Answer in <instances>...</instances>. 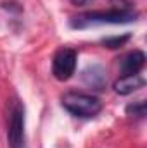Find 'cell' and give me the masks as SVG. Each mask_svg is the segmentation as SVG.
<instances>
[{
    "label": "cell",
    "mask_w": 147,
    "mask_h": 148,
    "mask_svg": "<svg viewBox=\"0 0 147 148\" xmlns=\"http://www.w3.org/2000/svg\"><path fill=\"white\" fill-rule=\"evenodd\" d=\"M137 19H139V12L133 7L130 9L111 7L107 10H88V12L78 14L69 21V26L74 29H85V28L101 26V24H126Z\"/></svg>",
    "instance_id": "cell-1"
},
{
    "label": "cell",
    "mask_w": 147,
    "mask_h": 148,
    "mask_svg": "<svg viewBox=\"0 0 147 148\" xmlns=\"http://www.w3.org/2000/svg\"><path fill=\"white\" fill-rule=\"evenodd\" d=\"M61 105L64 107V110L80 119H92L102 110L101 98L83 91H66L61 97Z\"/></svg>",
    "instance_id": "cell-2"
},
{
    "label": "cell",
    "mask_w": 147,
    "mask_h": 148,
    "mask_svg": "<svg viewBox=\"0 0 147 148\" xmlns=\"http://www.w3.org/2000/svg\"><path fill=\"white\" fill-rule=\"evenodd\" d=\"M24 105L21 100L14 98L7 109V145L9 148H26L24 133Z\"/></svg>",
    "instance_id": "cell-3"
},
{
    "label": "cell",
    "mask_w": 147,
    "mask_h": 148,
    "mask_svg": "<svg viewBox=\"0 0 147 148\" xmlns=\"http://www.w3.org/2000/svg\"><path fill=\"white\" fill-rule=\"evenodd\" d=\"M78 52L69 47L59 48L52 57V76L59 81H68L76 71Z\"/></svg>",
    "instance_id": "cell-4"
},
{
    "label": "cell",
    "mask_w": 147,
    "mask_h": 148,
    "mask_svg": "<svg viewBox=\"0 0 147 148\" xmlns=\"http://www.w3.org/2000/svg\"><path fill=\"white\" fill-rule=\"evenodd\" d=\"M81 81L85 86L92 88V90H104L106 84H107V74H106V69L99 64H92L88 66L83 73H81Z\"/></svg>",
    "instance_id": "cell-5"
},
{
    "label": "cell",
    "mask_w": 147,
    "mask_h": 148,
    "mask_svg": "<svg viewBox=\"0 0 147 148\" xmlns=\"http://www.w3.org/2000/svg\"><path fill=\"white\" fill-rule=\"evenodd\" d=\"M146 66V53L142 50H133L126 53L121 60V76H132V74H140V71Z\"/></svg>",
    "instance_id": "cell-6"
},
{
    "label": "cell",
    "mask_w": 147,
    "mask_h": 148,
    "mask_svg": "<svg viewBox=\"0 0 147 148\" xmlns=\"http://www.w3.org/2000/svg\"><path fill=\"white\" fill-rule=\"evenodd\" d=\"M144 84H146V79H144L140 74H132V76H119V77L114 81L112 88H114V91H116L118 95L126 97V95L137 91L139 88H142Z\"/></svg>",
    "instance_id": "cell-7"
},
{
    "label": "cell",
    "mask_w": 147,
    "mask_h": 148,
    "mask_svg": "<svg viewBox=\"0 0 147 148\" xmlns=\"http://www.w3.org/2000/svg\"><path fill=\"white\" fill-rule=\"evenodd\" d=\"M126 115H130V117H135V119H144L146 117V112H147V105L144 100H137V102H133V103H130V105H126Z\"/></svg>",
    "instance_id": "cell-8"
},
{
    "label": "cell",
    "mask_w": 147,
    "mask_h": 148,
    "mask_svg": "<svg viewBox=\"0 0 147 148\" xmlns=\"http://www.w3.org/2000/svg\"><path fill=\"white\" fill-rule=\"evenodd\" d=\"M130 40V35H116V36H107L102 40V45H104V48H111V50H114V48H121L126 41Z\"/></svg>",
    "instance_id": "cell-9"
},
{
    "label": "cell",
    "mask_w": 147,
    "mask_h": 148,
    "mask_svg": "<svg viewBox=\"0 0 147 148\" xmlns=\"http://www.w3.org/2000/svg\"><path fill=\"white\" fill-rule=\"evenodd\" d=\"M0 5H2V9L10 10V12H16V14H21V12H23V7H21L17 2H14V0H9V2H7V0H3Z\"/></svg>",
    "instance_id": "cell-10"
},
{
    "label": "cell",
    "mask_w": 147,
    "mask_h": 148,
    "mask_svg": "<svg viewBox=\"0 0 147 148\" xmlns=\"http://www.w3.org/2000/svg\"><path fill=\"white\" fill-rule=\"evenodd\" d=\"M73 5L76 7H80V5H87V3H90V2H94V0H69Z\"/></svg>",
    "instance_id": "cell-11"
}]
</instances>
